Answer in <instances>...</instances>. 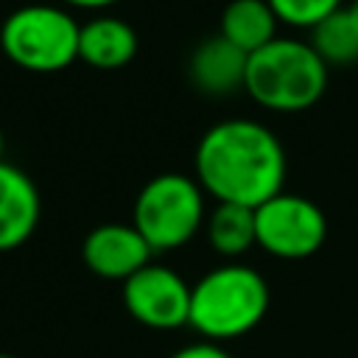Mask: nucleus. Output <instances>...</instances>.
I'll use <instances>...</instances> for the list:
<instances>
[{"mask_svg": "<svg viewBox=\"0 0 358 358\" xmlns=\"http://www.w3.org/2000/svg\"><path fill=\"white\" fill-rule=\"evenodd\" d=\"M196 182L215 201L260 207L285 185V148L257 120L229 117L204 131L196 145Z\"/></svg>", "mask_w": 358, "mask_h": 358, "instance_id": "1", "label": "nucleus"}, {"mask_svg": "<svg viewBox=\"0 0 358 358\" xmlns=\"http://www.w3.org/2000/svg\"><path fill=\"white\" fill-rule=\"evenodd\" d=\"M268 310V285L263 274L243 263L210 268L190 285L187 324L204 341H229L252 333Z\"/></svg>", "mask_w": 358, "mask_h": 358, "instance_id": "2", "label": "nucleus"}, {"mask_svg": "<svg viewBox=\"0 0 358 358\" xmlns=\"http://www.w3.org/2000/svg\"><path fill=\"white\" fill-rule=\"evenodd\" d=\"M243 90L263 109L302 112L310 109L327 90V64L310 42L277 36L249 53Z\"/></svg>", "mask_w": 358, "mask_h": 358, "instance_id": "3", "label": "nucleus"}, {"mask_svg": "<svg viewBox=\"0 0 358 358\" xmlns=\"http://www.w3.org/2000/svg\"><path fill=\"white\" fill-rule=\"evenodd\" d=\"M76 17L59 6L31 3L14 8L0 28L3 56L28 73H56L78 59Z\"/></svg>", "mask_w": 358, "mask_h": 358, "instance_id": "4", "label": "nucleus"}, {"mask_svg": "<svg viewBox=\"0 0 358 358\" xmlns=\"http://www.w3.org/2000/svg\"><path fill=\"white\" fill-rule=\"evenodd\" d=\"M204 190L185 173H159L148 179L134 199V229L151 252L185 246L204 224Z\"/></svg>", "mask_w": 358, "mask_h": 358, "instance_id": "5", "label": "nucleus"}, {"mask_svg": "<svg viewBox=\"0 0 358 358\" xmlns=\"http://www.w3.org/2000/svg\"><path fill=\"white\" fill-rule=\"evenodd\" d=\"M257 246L282 260H302L322 249L327 238V218L319 204L305 196L280 190L255 207Z\"/></svg>", "mask_w": 358, "mask_h": 358, "instance_id": "6", "label": "nucleus"}, {"mask_svg": "<svg viewBox=\"0 0 358 358\" xmlns=\"http://www.w3.org/2000/svg\"><path fill=\"white\" fill-rule=\"evenodd\" d=\"M123 305L129 316L151 330H176L190 316V285L162 263H148L123 280Z\"/></svg>", "mask_w": 358, "mask_h": 358, "instance_id": "7", "label": "nucleus"}, {"mask_svg": "<svg viewBox=\"0 0 358 358\" xmlns=\"http://www.w3.org/2000/svg\"><path fill=\"white\" fill-rule=\"evenodd\" d=\"M151 246L134 229V224H101L90 229L81 243L87 268L103 280H129L134 271L151 263Z\"/></svg>", "mask_w": 358, "mask_h": 358, "instance_id": "8", "label": "nucleus"}, {"mask_svg": "<svg viewBox=\"0 0 358 358\" xmlns=\"http://www.w3.org/2000/svg\"><path fill=\"white\" fill-rule=\"evenodd\" d=\"M42 201L34 179L11 165L0 162V252L22 246L39 224Z\"/></svg>", "mask_w": 358, "mask_h": 358, "instance_id": "9", "label": "nucleus"}, {"mask_svg": "<svg viewBox=\"0 0 358 358\" xmlns=\"http://www.w3.org/2000/svg\"><path fill=\"white\" fill-rule=\"evenodd\" d=\"M246 62L249 56L218 34L204 39L190 53L187 76L190 84L204 95H229L235 90H243Z\"/></svg>", "mask_w": 358, "mask_h": 358, "instance_id": "10", "label": "nucleus"}, {"mask_svg": "<svg viewBox=\"0 0 358 358\" xmlns=\"http://www.w3.org/2000/svg\"><path fill=\"white\" fill-rule=\"evenodd\" d=\"M137 56V34L120 17H92L78 31V59L98 70H117Z\"/></svg>", "mask_w": 358, "mask_h": 358, "instance_id": "11", "label": "nucleus"}, {"mask_svg": "<svg viewBox=\"0 0 358 358\" xmlns=\"http://www.w3.org/2000/svg\"><path fill=\"white\" fill-rule=\"evenodd\" d=\"M277 22L266 0H232L221 14V36L249 56L277 39Z\"/></svg>", "mask_w": 358, "mask_h": 358, "instance_id": "12", "label": "nucleus"}, {"mask_svg": "<svg viewBox=\"0 0 358 358\" xmlns=\"http://www.w3.org/2000/svg\"><path fill=\"white\" fill-rule=\"evenodd\" d=\"M204 232H207V243L221 257H238L257 243L255 207L218 201L215 210L204 218Z\"/></svg>", "mask_w": 358, "mask_h": 358, "instance_id": "13", "label": "nucleus"}, {"mask_svg": "<svg viewBox=\"0 0 358 358\" xmlns=\"http://www.w3.org/2000/svg\"><path fill=\"white\" fill-rule=\"evenodd\" d=\"M310 45L330 64H355L358 62V20L347 6L333 11L310 31Z\"/></svg>", "mask_w": 358, "mask_h": 358, "instance_id": "14", "label": "nucleus"}, {"mask_svg": "<svg viewBox=\"0 0 358 358\" xmlns=\"http://www.w3.org/2000/svg\"><path fill=\"white\" fill-rule=\"evenodd\" d=\"M274 17L291 28H316L333 11L344 6V0H266Z\"/></svg>", "mask_w": 358, "mask_h": 358, "instance_id": "15", "label": "nucleus"}, {"mask_svg": "<svg viewBox=\"0 0 358 358\" xmlns=\"http://www.w3.org/2000/svg\"><path fill=\"white\" fill-rule=\"evenodd\" d=\"M171 358H232V355L224 347H218L215 341H196V344L176 350Z\"/></svg>", "mask_w": 358, "mask_h": 358, "instance_id": "16", "label": "nucleus"}, {"mask_svg": "<svg viewBox=\"0 0 358 358\" xmlns=\"http://www.w3.org/2000/svg\"><path fill=\"white\" fill-rule=\"evenodd\" d=\"M64 6H70V8H87V11H98V8H109V6H115L117 0H62Z\"/></svg>", "mask_w": 358, "mask_h": 358, "instance_id": "17", "label": "nucleus"}, {"mask_svg": "<svg viewBox=\"0 0 358 358\" xmlns=\"http://www.w3.org/2000/svg\"><path fill=\"white\" fill-rule=\"evenodd\" d=\"M347 8H350V11H352V17L358 20V0H350V3H347Z\"/></svg>", "mask_w": 358, "mask_h": 358, "instance_id": "18", "label": "nucleus"}, {"mask_svg": "<svg viewBox=\"0 0 358 358\" xmlns=\"http://www.w3.org/2000/svg\"><path fill=\"white\" fill-rule=\"evenodd\" d=\"M3 145H6V134H3V126H0V162H3Z\"/></svg>", "mask_w": 358, "mask_h": 358, "instance_id": "19", "label": "nucleus"}, {"mask_svg": "<svg viewBox=\"0 0 358 358\" xmlns=\"http://www.w3.org/2000/svg\"><path fill=\"white\" fill-rule=\"evenodd\" d=\"M0 358H14V355H8V352H0Z\"/></svg>", "mask_w": 358, "mask_h": 358, "instance_id": "20", "label": "nucleus"}]
</instances>
